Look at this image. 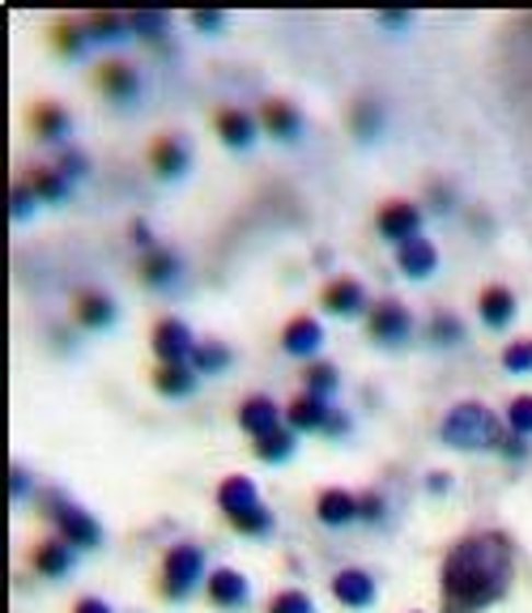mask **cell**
<instances>
[{
    "label": "cell",
    "mask_w": 532,
    "mask_h": 613,
    "mask_svg": "<svg viewBox=\"0 0 532 613\" xmlns=\"http://www.w3.org/2000/svg\"><path fill=\"white\" fill-rule=\"evenodd\" d=\"M218 507H222L227 516H239V511L256 507V486H252V477H227V482L218 486Z\"/></svg>",
    "instance_id": "obj_25"
},
{
    "label": "cell",
    "mask_w": 532,
    "mask_h": 613,
    "mask_svg": "<svg viewBox=\"0 0 532 613\" xmlns=\"http://www.w3.org/2000/svg\"><path fill=\"white\" fill-rule=\"evenodd\" d=\"M81 171H85V158L81 153H65L60 158V175H81Z\"/></svg>",
    "instance_id": "obj_45"
},
{
    "label": "cell",
    "mask_w": 532,
    "mask_h": 613,
    "mask_svg": "<svg viewBox=\"0 0 532 613\" xmlns=\"http://www.w3.org/2000/svg\"><path fill=\"white\" fill-rule=\"evenodd\" d=\"M320 307L333 311V315H358V311L367 307V290H362V281H354V277H337V281L324 286Z\"/></svg>",
    "instance_id": "obj_12"
},
{
    "label": "cell",
    "mask_w": 532,
    "mask_h": 613,
    "mask_svg": "<svg viewBox=\"0 0 532 613\" xmlns=\"http://www.w3.org/2000/svg\"><path fill=\"white\" fill-rule=\"evenodd\" d=\"M502 367L511 371V375H529L532 371V337H520V342H511L502 349Z\"/></svg>",
    "instance_id": "obj_34"
},
{
    "label": "cell",
    "mask_w": 532,
    "mask_h": 613,
    "mask_svg": "<svg viewBox=\"0 0 532 613\" xmlns=\"http://www.w3.org/2000/svg\"><path fill=\"white\" fill-rule=\"evenodd\" d=\"M315 516L324 520V524H349V520H358V495H349V490H324V495L315 498Z\"/></svg>",
    "instance_id": "obj_23"
},
{
    "label": "cell",
    "mask_w": 532,
    "mask_h": 613,
    "mask_svg": "<svg viewBox=\"0 0 532 613\" xmlns=\"http://www.w3.org/2000/svg\"><path fill=\"white\" fill-rule=\"evenodd\" d=\"M99 90L112 103H128V99H137L141 77H137V69L128 60H107V65H99Z\"/></svg>",
    "instance_id": "obj_10"
},
{
    "label": "cell",
    "mask_w": 532,
    "mask_h": 613,
    "mask_svg": "<svg viewBox=\"0 0 532 613\" xmlns=\"http://www.w3.org/2000/svg\"><path fill=\"white\" fill-rule=\"evenodd\" d=\"M230 524H234L243 536H268L273 533V511H268L265 502H256V507H247V511L230 516Z\"/></svg>",
    "instance_id": "obj_29"
},
{
    "label": "cell",
    "mask_w": 532,
    "mask_h": 613,
    "mask_svg": "<svg viewBox=\"0 0 532 613\" xmlns=\"http://www.w3.org/2000/svg\"><path fill=\"white\" fill-rule=\"evenodd\" d=\"M409 13H380V26H405Z\"/></svg>",
    "instance_id": "obj_46"
},
{
    "label": "cell",
    "mask_w": 532,
    "mask_h": 613,
    "mask_svg": "<svg viewBox=\"0 0 532 613\" xmlns=\"http://www.w3.org/2000/svg\"><path fill=\"white\" fill-rule=\"evenodd\" d=\"M320 342H324V328H320L311 315H294V320L281 328V349L294 354V358H315Z\"/></svg>",
    "instance_id": "obj_13"
},
{
    "label": "cell",
    "mask_w": 532,
    "mask_h": 613,
    "mask_svg": "<svg viewBox=\"0 0 532 613\" xmlns=\"http://www.w3.org/2000/svg\"><path fill=\"white\" fill-rule=\"evenodd\" d=\"M213 124H218V137L227 141L230 150H243V146L256 141V119L247 112H239V107H222L213 115Z\"/></svg>",
    "instance_id": "obj_17"
},
{
    "label": "cell",
    "mask_w": 532,
    "mask_h": 613,
    "mask_svg": "<svg viewBox=\"0 0 532 613\" xmlns=\"http://www.w3.org/2000/svg\"><path fill=\"white\" fill-rule=\"evenodd\" d=\"M222 22H227V13H209V9H200V13H192V26L196 31H222Z\"/></svg>",
    "instance_id": "obj_41"
},
{
    "label": "cell",
    "mask_w": 532,
    "mask_h": 613,
    "mask_svg": "<svg viewBox=\"0 0 532 613\" xmlns=\"http://www.w3.org/2000/svg\"><path fill=\"white\" fill-rule=\"evenodd\" d=\"M498 439V418L486 409V405H477V401H464L456 405L448 418H443V443H452L460 452H477V448H495Z\"/></svg>",
    "instance_id": "obj_2"
},
{
    "label": "cell",
    "mask_w": 532,
    "mask_h": 613,
    "mask_svg": "<svg viewBox=\"0 0 532 613\" xmlns=\"http://www.w3.org/2000/svg\"><path fill=\"white\" fill-rule=\"evenodd\" d=\"M43 507H47V520L56 524L60 541H69V545H81V550H90V545H99V541H103V529H99V520H94L90 511H81L77 502H69V498L43 495Z\"/></svg>",
    "instance_id": "obj_3"
},
{
    "label": "cell",
    "mask_w": 532,
    "mask_h": 613,
    "mask_svg": "<svg viewBox=\"0 0 532 613\" xmlns=\"http://www.w3.org/2000/svg\"><path fill=\"white\" fill-rule=\"evenodd\" d=\"M349 124H354V132L362 137V141H371L375 132H380V124H383V115H380V107L375 103H354V112H349Z\"/></svg>",
    "instance_id": "obj_31"
},
{
    "label": "cell",
    "mask_w": 532,
    "mask_h": 613,
    "mask_svg": "<svg viewBox=\"0 0 532 613\" xmlns=\"http://www.w3.org/2000/svg\"><path fill=\"white\" fill-rule=\"evenodd\" d=\"M430 342H435V345H456V342H464V324H460L456 315L439 311V315L430 320Z\"/></svg>",
    "instance_id": "obj_35"
},
{
    "label": "cell",
    "mask_w": 532,
    "mask_h": 613,
    "mask_svg": "<svg viewBox=\"0 0 532 613\" xmlns=\"http://www.w3.org/2000/svg\"><path fill=\"white\" fill-rule=\"evenodd\" d=\"M73 613H112V605L99 601V597H81V601L73 605Z\"/></svg>",
    "instance_id": "obj_44"
},
{
    "label": "cell",
    "mask_w": 532,
    "mask_h": 613,
    "mask_svg": "<svg viewBox=\"0 0 532 613\" xmlns=\"http://www.w3.org/2000/svg\"><path fill=\"white\" fill-rule=\"evenodd\" d=\"M507 426H511V435H532V396H516L511 405H507Z\"/></svg>",
    "instance_id": "obj_37"
},
{
    "label": "cell",
    "mask_w": 532,
    "mask_h": 613,
    "mask_svg": "<svg viewBox=\"0 0 532 613\" xmlns=\"http://www.w3.org/2000/svg\"><path fill=\"white\" fill-rule=\"evenodd\" d=\"M303 383H307V392H315V396H328V392L337 388V367H333V362H307Z\"/></svg>",
    "instance_id": "obj_32"
},
{
    "label": "cell",
    "mask_w": 532,
    "mask_h": 613,
    "mask_svg": "<svg viewBox=\"0 0 532 613\" xmlns=\"http://www.w3.org/2000/svg\"><path fill=\"white\" fill-rule=\"evenodd\" d=\"M498 448H502V452H507V456H511V460H516V456L524 460V456H529V452H532V448H529V439H524V435H507V439H498Z\"/></svg>",
    "instance_id": "obj_42"
},
{
    "label": "cell",
    "mask_w": 532,
    "mask_h": 613,
    "mask_svg": "<svg viewBox=\"0 0 532 613\" xmlns=\"http://www.w3.org/2000/svg\"><path fill=\"white\" fill-rule=\"evenodd\" d=\"M261 124H265L268 137H277V141H299V132H303V115L294 112V103H281V99L265 103Z\"/></svg>",
    "instance_id": "obj_15"
},
{
    "label": "cell",
    "mask_w": 532,
    "mask_h": 613,
    "mask_svg": "<svg viewBox=\"0 0 532 613\" xmlns=\"http://www.w3.org/2000/svg\"><path fill=\"white\" fill-rule=\"evenodd\" d=\"M256 456L265 460V464H281V460H290L294 456V430H290V426H277L273 435L256 439Z\"/></svg>",
    "instance_id": "obj_27"
},
{
    "label": "cell",
    "mask_w": 532,
    "mask_h": 613,
    "mask_svg": "<svg viewBox=\"0 0 532 613\" xmlns=\"http://www.w3.org/2000/svg\"><path fill=\"white\" fill-rule=\"evenodd\" d=\"M375 227H380V234L392 239V243L418 239V227H421L418 205H409V200H388V205H380V213H375Z\"/></svg>",
    "instance_id": "obj_5"
},
{
    "label": "cell",
    "mask_w": 532,
    "mask_h": 613,
    "mask_svg": "<svg viewBox=\"0 0 532 613\" xmlns=\"http://www.w3.org/2000/svg\"><path fill=\"white\" fill-rule=\"evenodd\" d=\"M200 579H205V554L196 545H171L162 558V592L171 601H184Z\"/></svg>",
    "instance_id": "obj_4"
},
{
    "label": "cell",
    "mask_w": 532,
    "mask_h": 613,
    "mask_svg": "<svg viewBox=\"0 0 532 613\" xmlns=\"http://www.w3.org/2000/svg\"><path fill=\"white\" fill-rule=\"evenodd\" d=\"M153 388H158L162 396H188L192 388H196V367H192V362H158Z\"/></svg>",
    "instance_id": "obj_22"
},
{
    "label": "cell",
    "mask_w": 532,
    "mask_h": 613,
    "mask_svg": "<svg viewBox=\"0 0 532 613\" xmlns=\"http://www.w3.org/2000/svg\"><path fill=\"white\" fill-rule=\"evenodd\" d=\"M132 22V31L146 38H162L166 35V13H137V18H128Z\"/></svg>",
    "instance_id": "obj_39"
},
{
    "label": "cell",
    "mask_w": 532,
    "mask_h": 613,
    "mask_svg": "<svg viewBox=\"0 0 532 613\" xmlns=\"http://www.w3.org/2000/svg\"><path fill=\"white\" fill-rule=\"evenodd\" d=\"M175 273H180V261H175L171 252H162V247H150V252H146V261H141V281H146V286H166Z\"/></svg>",
    "instance_id": "obj_28"
},
{
    "label": "cell",
    "mask_w": 532,
    "mask_h": 613,
    "mask_svg": "<svg viewBox=\"0 0 532 613\" xmlns=\"http://www.w3.org/2000/svg\"><path fill=\"white\" fill-rule=\"evenodd\" d=\"M333 597L349 610H367V605H375V579L358 567H345L333 575Z\"/></svg>",
    "instance_id": "obj_8"
},
{
    "label": "cell",
    "mask_w": 532,
    "mask_h": 613,
    "mask_svg": "<svg viewBox=\"0 0 532 613\" xmlns=\"http://www.w3.org/2000/svg\"><path fill=\"white\" fill-rule=\"evenodd\" d=\"M367 328H371V337L383 345H396L409 337V328H414V320H409V311L401 303H375L371 307V315H367Z\"/></svg>",
    "instance_id": "obj_6"
},
{
    "label": "cell",
    "mask_w": 532,
    "mask_h": 613,
    "mask_svg": "<svg viewBox=\"0 0 532 613\" xmlns=\"http://www.w3.org/2000/svg\"><path fill=\"white\" fill-rule=\"evenodd\" d=\"M73 315L81 328H107L115 320V303L99 290H81L73 299Z\"/></svg>",
    "instance_id": "obj_19"
},
{
    "label": "cell",
    "mask_w": 532,
    "mask_h": 613,
    "mask_svg": "<svg viewBox=\"0 0 532 613\" xmlns=\"http://www.w3.org/2000/svg\"><path fill=\"white\" fill-rule=\"evenodd\" d=\"M128 18H115V13H94V18H85V31L90 38H124L128 35Z\"/></svg>",
    "instance_id": "obj_33"
},
{
    "label": "cell",
    "mask_w": 532,
    "mask_h": 613,
    "mask_svg": "<svg viewBox=\"0 0 532 613\" xmlns=\"http://www.w3.org/2000/svg\"><path fill=\"white\" fill-rule=\"evenodd\" d=\"M482 320H486V328H507L511 324V315H516V294L507 290V286H486L482 290Z\"/></svg>",
    "instance_id": "obj_21"
},
{
    "label": "cell",
    "mask_w": 532,
    "mask_h": 613,
    "mask_svg": "<svg viewBox=\"0 0 532 613\" xmlns=\"http://www.w3.org/2000/svg\"><path fill=\"white\" fill-rule=\"evenodd\" d=\"M31 188H35L38 200H65L69 196V184H65V175L56 166H38L31 175Z\"/></svg>",
    "instance_id": "obj_30"
},
{
    "label": "cell",
    "mask_w": 532,
    "mask_h": 613,
    "mask_svg": "<svg viewBox=\"0 0 532 613\" xmlns=\"http://www.w3.org/2000/svg\"><path fill=\"white\" fill-rule=\"evenodd\" d=\"M196 342H192L188 324H180V320H158L153 324V354L162 358V362H188Z\"/></svg>",
    "instance_id": "obj_7"
},
{
    "label": "cell",
    "mask_w": 532,
    "mask_h": 613,
    "mask_svg": "<svg viewBox=\"0 0 532 613\" xmlns=\"http://www.w3.org/2000/svg\"><path fill=\"white\" fill-rule=\"evenodd\" d=\"M239 426H243L247 435L265 439V435H273V430L281 426V409H277L268 396H247V401L239 405Z\"/></svg>",
    "instance_id": "obj_14"
},
{
    "label": "cell",
    "mask_w": 532,
    "mask_h": 613,
    "mask_svg": "<svg viewBox=\"0 0 532 613\" xmlns=\"http://www.w3.org/2000/svg\"><path fill=\"white\" fill-rule=\"evenodd\" d=\"M31 128L43 141H65L69 137V112L56 107V103H38L35 112H31Z\"/></svg>",
    "instance_id": "obj_24"
},
{
    "label": "cell",
    "mask_w": 532,
    "mask_h": 613,
    "mask_svg": "<svg viewBox=\"0 0 532 613\" xmlns=\"http://www.w3.org/2000/svg\"><path fill=\"white\" fill-rule=\"evenodd\" d=\"M13 495H26V473L22 469H13Z\"/></svg>",
    "instance_id": "obj_47"
},
{
    "label": "cell",
    "mask_w": 532,
    "mask_h": 613,
    "mask_svg": "<svg viewBox=\"0 0 532 613\" xmlns=\"http://www.w3.org/2000/svg\"><path fill=\"white\" fill-rule=\"evenodd\" d=\"M268 613H315V610H311V597H307V592L286 588V592H277V597L268 601Z\"/></svg>",
    "instance_id": "obj_38"
},
{
    "label": "cell",
    "mask_w": 532,
    "mask_h": 613,
    "mask_svg": "<svg viewBox=\"0 0 532 613\" xmlns=\"http://www.w3.org/2000/svg\"><path fill=\"white\" fill-rule=\"evenodd\" d=\"M205 592L218 610H243L247 605V579L230 567H218V571L205 579Z\"/></svg>",
    "instance_id": "obj_11"
},
{
    "label": "cell",
    "mask_w": 532,
    "mask_h": 613,
    "mask_svg": "<svg viewBox=\"0 0 532 613\" xmlns=\"http://www.w3.org/2000/svg\"><path fill=\"white\" fill-rule=\"evenodd\" d=\"M333 405L324 401V396H315V392H303V396H294L290 401V409H286V421H290V430H328V421H333Z\"/></svg>",
    "instance_id": "obj_9"
},
{
    "label": "cell",
    "mask_w": 532,
    "mask_h": 613,
    "mask_svg": "<svg viewBox=\"0 0 532 613\" xmlns=\"http://www.w3.org/2000/svg\"><path fill=\"white\" fill-rule=\"evenodd\" d=\"M396 265H401V273H409V277H430L439 268V252H435L430 239L418 234V239H409V243L396 247Z\"/></svg>",
    "instance_id": "obj_16"
},
{
    "label": "cell",
    "mask_w": 532,
    "mask_h": 613,
    "mask_svg": "<svg viewBox=\"0 0 532 613\" xmlns=\"http://www.w3.org/2000/svg\"><path fill=\"white\" fill-rule=\"evenodd\" d=\"M85 38H90L85 22H60V26H56V47H60L65 56L81 51V47H85Z\"/></svg>",
    "instance_id": "obj_36"
},
{
    "label": "cell",
    "mask_w": 532,
    "mask_h": 613,
    "mask_svg": "<svg viewBox=\"0 0 532 613\" xmlns=\"http://www.w3.org/2000/svg\"><path fill=\"white\" fill-rule=\"evenodd\" d=\"M35 200H38V196H35V188H31V184H13V192H9V205H13V218H26Z\"/></svg>",
    "instance_id": "obj_40"
},
{
    "label": "cell",
    "mask_w": 532,
    "mask_h": 613,
    "mask_svg": "<svg viewBox=\"0 0 532 613\" xmlns=\"http://www.w3.org/2000/svg\"><path fill=\"white\" fill-rule=\"evenodd\" d=\"M358 516H362V520H380L383 498L380 495H358Z\"/></svg>",
    "instance_id": "obj_43"
},
{
    "label": "cell",
    "mask_w": 532,
    "mask_h": 613,
    "mask_svg": "<svg viewBox=\"0 0 532 613\" xmlns=\"http://www.w3.org/2000/svg\"><path fill=\"white\" fill-rule=\"evenodd\" d=\"M516 571V545L507 533H469L443 558V613H477L495 605Z\"/></svg>",
    "instance_id": "obj_1"
},
{
    "label": "cell",
    "mask_w": 532,
    "mask_h": 613,
    "mask_svg": "<svg viewBox=\"0 0 532 613\" xmlns=\"http://www.w3.org/2000/svg\"><path fill=\"white\" fill-rule=\"evenodd\" d=\"M150 166L162 175V180H175L188 171V150L175 141V137H158L150 146Z\"/></svg>",
    "instance_id": "obj_20"
},
{
    "label": "cell",
    "mask_w": 532,
    "mask_h": 613,
    "mask_svg": "<svg viewBox=\"0 0 532 613\" xmlns=\"http://www.w3.org/2000/svg\"><path fill=\"white\" fill-rule=\"evenodd\" d=\"M35 571L43 579H56V575L69 571V563H73V545L69 541H60V536H47V541H38L35 545Z\"/></svg>",
    "instance_id": "obj_18"
},
{
    "label": "cell",
    "mask_w": 532,
    "mask_h": 613,
    "mask_svg": "<svg viewBox=\"0 0 532 613\" xmlns=\"http://www.w3.org/2000/svg\"><path fill=\"white\" fill-rule=\"evenodd\" d=\"M188 362L196 367V375H222L230 367V349L222 342H200Z\"/></svg>",
    "instance_id": "obj_26"
}]
</instances>
